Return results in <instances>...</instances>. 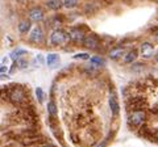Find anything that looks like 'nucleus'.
I'll list each match as a JSON object with an SVG mask.
<instances>
[{"mask_svg": "<svg viewBox=\"0 0 158 147\" xmlns=\"http://www.w3.org/2000/svg\"><path fill=\"white\" fill-rule=\"evenodd\" d=\"M146 121V112L144 109H136L128 114V126L131 129H140Z\"/></svg>", "mask_w": 158, "mask_h": 147, "instance_id": "7ed1b4c3", "label": "nucleus"}, {"mask_svg": "<svg viewBox=\"0 0 158 147\" xmlns=\"http://www.w3.org/2000/svg\"><path fill=\"white\" fill-rule=\"evenodd\" d=\"M28 54V51L27 50H24V49H16V50H13L12 53H11V59L12 61H17V59H20V58H23V57H25Z\"/></svg>", "mask_w": 158, "mask_h": 147, "instance_id": "a211bd4d", "label": "nucleus"}, {"mask_svg": "<svg viewBox=\"0 0 158 147\" xmlns=\"http://www.w3.org/2000/svg\"><path fill=\"white\" fill-rule=\"evenodd\" d=\"M154 61H156V62H158V51L154 54Z\"/></svg>", "mask_w": 158, "mask_h": 147, "instance_id": "c756f323", "label": "nucleus"}, {"mask_svg": "<svg viewBox=\"0 0 158 147\" xmlns=\"http://www.w3.org/2000/svg\"><path fill=\"white\" fill-rule=\"evenodd\" d=\"M36 97H37V100H38L40 104H42L44 100H45V93H44L42 88H40V87L36 88Z\"/></svg>", "mask_w": 158, "mask_h": 147, "instance_id": "4be33fe9", "label": "nucleus"}, {"mask_svg": "<svg viewBox=\"0 0 158 147\" xmlns=\"http://www.w3.org/2000/svg\"><path fill=\"white\" fill-rule=\"evenodd\" d=\"M16 62V65H17V68L19 70H25V68H28L29 67V61L28 59H25V58H20V59H17V61H15Z\"/></svg>", "mask_w": 158, "mask_h": 147, "instance_id": "412c9836", "label": "nucleus"}, {"mask_svg": "<svg viewBox=\"0 0 158 147\" xmlns=\"http://www.w3.org/2000/svg\"><path fill=\"white\" fill-rule=\"evenodd\" d=\"M9 59H11V57H4L3 58V61H2V65H6V66H8V63H9Z\"/></svg>", "mask_w": 158, "mask_h": 147, "instance_id": "393cba45", "label": "nucleus"}, {"mask_svg": "<svg viewBox=\"0 0 158 147\" xmlns=\"http://www.w3.org/2000/svg\"><path fill=\"white\" fill-rule=\"evenodd\" d=\"M156 142H158V133H157V137H156Z\"/></svg>", "mask_w": 158, "mask_h": 147, "instance_id": "7c9ffc66", "label": "nucleus"}, {"mask_svg": "<svg viewBox=\"0 0 158 147\" xmlns=\"http://www.w3.org/2000/svg\"><path fill=\"white\" fill-rule=\"evenodd\" d=\"M103 45V40L100 36H98L96 33H87V36L83 41V47H86L87 50H91V51H98L100 50V47Z\"/></svg>", "mask_w": 158, "mask_h": 147, "instance_id": "39448f33", "label": "nucleus"}, {"mask_svg": "<svg viewBox=\"0 0 158 147\" xmlns=\"http://www.w3.org/2000/svg\"><path fill=\"white\" fill-rule=\"evenodd\" d=\"M3 91H7V100L12 105L23 108L29 105V89H27L25 85L21 84H11V85H3Z\"/></svg>", "mask_w": 158, "mask_h": 147, "instance_id": "f257e3e1", "label": "nucleus"}, {"mask_svg": "<svg viewBox=\"0 0 158 147\" xmlns=\"http://www.w3.org/2000/svg\"><path fill=\"white\" fill-rule=\"evenodd\" d=\"M66 43H70V37H69V32L62 28L53 29L50 36H49V46L52 47H61L65 46Z\"/></svg>", "mask_w": 158, "mask_h": 147, "instance_id": "f03ea898", "label": "nucleus"}, {"mask_svg": "<svg viewBox=\"0 0 158 147\" xmlns=\"http://www.w3.org/2000/svg\"><path fill=\"white\" fill-rule=\"evenodd\" d=\"M36 62H38V65H44V62H45V58H44L42 54H38L36 57Z\"/></svg>", "mask_w": 158, "mask_h": 147, "instance_id": "b1692460", "label": "nucleus"}, {"mask_svg": "<svg viewBox=\"0 0 158 147\" xmlns=\"http://www.w3.org/2000/svg\"><path fill=\"white\" fill-rule=\"evenodd\" d=\"M107 145H108V139H104V141L102 142V143H99V145H98V147H106Z\"/></svg>", "mask_w": 158, "mask_h": 147, "instance_id": "bb28decb", "label": "nucleus"}, {"mask_svg": "<svg viewBox=\"0 0 158 147\" xmlns=\"http://www.w3.org/2000/svg\"><path fill=\"white\" fill-rule=\"evenodd\" d=\"M0 72H2V74H6V72H8V66H6V65H2V68H0Z\"/></svg>", "mask_w": 158, "mask_h": 147, "instance_id": "a878e982", "label": "nucleus"}, {"mask_svg": "<svg viewBox=\"0 0 158 147\" xmlns=\"http://www.w3.org/2000/svg\"><path fill=\"white\" fill-rule=\"evenodd\" d=\"M90 54L88 53H79L74 55V59H82V61H90Z\"/></svg>", "mask_w": 158, "mask_h": 147, "instance_id": "5701e85b", "label": "nucleus"}, {"mask_svg": "<svg viewBox=\"0 0 158 147\" xmlns=\"http://www.w3.org/2000/svg\"><path fill=\"white\" fill-rule=\"evenodd\" d=\"M98 11V6L95 3H92V2H88L85 4V7H83V12H85L86 14H92V13H95Z\"/></svg>", "mask_w": 158, "mask_h": 147, "instance_id": "6ab92c4d", "label": "nucleus"}, {"mask_svg": "<svg viewBox=\"0 0 158 147\" xmlns=\"http://www.w3.org/2000/svg\"><path fill=\"white\" fill-rule=\"evenodd\" d=\"M138 55H140V50H137V49H132V50L125 53V55H124V58H123V61H124L125 65H133V63L137 61Z\"/></svg>", "mask_w": 158, "mask_h": 147, "instance_id": "ddd939ff", "label": "nucleus"}, {"mask_svg": "<svg viewBox=\"0 0 158 147\" xmlns=\"http://www.w3.org/2000/svg\"><path fill=\"white\" fill-rule=\"evenodd\" d=\"M90 63L94 67H102V66L106 65V59L100 55H94L90 58Z\"/></svg>", "mask_w": 158, "mask_h": 147, "instance_id": "f3484780", "label": "nucleus"}, {"mask_svg": "<svg viewBox=\"0 0 158 147\" xmlns=\"http://www.w3.org/2000/svg\"><path fill=\"white\" fill-rule=\"evenodd\" d=\"M99 2H102V3H106V4H111L113 0H99Z\"/></svg>", "mask_w": 158, "mask_h": 147, "instance_id": "c85d7f7f", "label": "nucleus"}, {"mask_svg": "<svg viewBox=\"0 0 158 147\" xmlns=\"http://www.w3.org/2000/svg\"><path fill=\"white\" fill-rule=\"evenodd\" d=\"M46 109H48V113H49V117H56L58 116V108H57V104L54 100H50L48 102L46 105Z\"/></svg>", "mask_w": 158, "mask_h": 147, "instance_id": "dca6fc26", "label": "nucleus"}, {"mask_svg": "<svg viewBox=\"0 0 158 147\" xmlns=\"http://www.w3.org/2000/svg\"><path fill=\"white\" fill-rule=\"evenodd\" d=\"M59 62H61V58H59V54L57 53H50L48 54L46 57V65L50 68H56L59 66Z\"/></svg>", "mask_w": 158, "mask_h": 147, "instance_id": "2eb2a0df", "label": "nucleus"}, {"mask_svg": "<svg viewBox=\"0 0 158 147\" xmlns=\"http://www.w3.org/2000/svg\"><path fill=\"white\" fill-rule=\"evenodd\" d=\"M69 37H70V42L74 45H83V41L87 36L86 30L81 26H71L69 29Z\"/></svg>", "mask_w": 158, "mask_h": 147, "instance_id": "423d86ee", "label": "nucleus"}, {"mask_svg": "<svg viewBox=\"0 0 158 147\" xmlns=\"http://www.w3.org/2000/svg\"><path fill=\"white\" fill-rule=\"evenodd\" d=\"M32 29H33L32 21L29 20V18H24V20L20 21L19 25H17V30H19V33H20V36H25V34L31 33Z\"/></svg>", "mask_w": 158, "mask_h": 147, "instance_id": "f8f14e48", "label": "nucleus"}, {"mask_svg": "<svg viewBox=\"0 0 158 147\" xmlns=\"http://www.w3.org/2000/svg\"><path fill=\"white\" fill-rule=\"evenodd\" d=\"M124 2H127V3H128V2H131V0H124Z\"/></svg>", "mask_w": 158, "mask_h": 147, "instance_id": "2f4dec72", "label": "nucleus"}, {"mask_svg": "<svg viewBox=\"0 0 158 147\" xmlns=\"http://www.w3.org/2000/svg\"><path fill=\"white\" fill-rule=\"evenodd\" d=\"M45 7L49 11L58 12L63 8V0H45Z\"/></svg>", "mask_w": 158, "mask_h": 147, "instance_id": "4468645a", "label": "nucleus"}, {"mask_svg": "<svg viewBox=\"0 0 158 147\" xmlns=\"http://www.w3.org/2000/svg\"><path fill=\"white\" fill-rule=\"evenodd\" d=\"M81 6V0H63V8L75 9Z\"/></svg>", "mask_w": 158, "mask_h": 147, "instance_id": "aec40b11", "label": "nucleus"}, {"mask_svg": "<svg viewBox=\"0 0 158 147\" xmlns=\"http://www.w3.org/2000/svg\"><path fill=\"white\" fill-rule=\"evenodd\" d=\"M37 147H56V146H54V145H50V143H44V145L37 146Z\"/></svg>", "mask_w": 158, "mask_h": 147, "instance_id": "cd10ccee", "label": "nucleus"}, {"mask_svg": "<svg viewBox=\"0 0 158 147\" xmlns=\"http://www.w3.org/2000/svg\"><path fill=\"white\" fill-rule=\"evenodd\" d=\"M124 55H125V47L121 45L113 46L111 50L108 51V57H110V59H112V61H118Z\"/></svg>", "mask_w": 158, "mask_h": 147, "instance_id": "9b49d317", "label": "nucleus"}, {"mask_svg": "<svg viewBox=\"0 0 158 147\" xmlns=\"http://www.w3.org/2000/svg\"><path fill=\"white\" fill-rule=\"evenodd\" d=\"M28 18L32 22H36V24L42 22L44 20H45V11H44L42 7L34 6L28 11Z\"/></svg>", "mask_w": 158, "mask_h": 147, "instance_id": "6e6552de", "label": "nucleus"}, {"mask_svg": "<svg viewBox=\"0 0 158 147\" xmlns=\"http://www.w3.org/2000/svg\"><path fill=\"white\" fill-rule=\"evenodd\" d=\"M108 104H110V109L113 117H118L120 114V104H118V99L115 93V91L112 89L111 95H110V100H108Z\"/></svg>", "mask_w": 158, "mask_h": 147, "instance_id": "9d476101", "label": "nucleus"}, {"mask_svg": "<svg viewBox=\"0 0 158 147\" xmlns=\"http://www.w3.org/2000/svg\"><path fill=\"white\" fill-rule=\"evenodd\" d=\"M146 105V99L141 95H132L131 99L127 102V109L128 112L136 110V109H144Z\"/></svg>", "mask_w": 158, "mask_h": 147, "instance_id": "0eeeda50", "label": "nucleus"}, {"mask_svg": "<svg viewBox=\"0 0 158 147\" xmlns=\"http://www.w3.org/2000/svg\"><path fill=\"white\" fill-rule=\"evenodd\" d=\"M29 42L32 43L33 46H41L44 43L46 42V34H45V30L41 25H36L33 26V29L29 33Z\"/></svg>", "mask_w": 158, "mask_h": 147, "instance_id": "20e7f679", "label": "nucleus"}, {"mask_svg": "<svg viewBox=\"0 0 158 147\" xmlns=\"http://www.w3.org/2000/svg\"><path fill=\"white\" fill-rule=\"evenodd\" d=\"M140 55L144 58V59H150L152 57H154V54H156V50H154V45H153L152 42L149 41H145V42H142L141 45H140Z\"/></svg>", "mask_w": 158, "mask_h": 147, "instance_id": "1a4fd4ad", "label": "nucleus"}]
</instances>
